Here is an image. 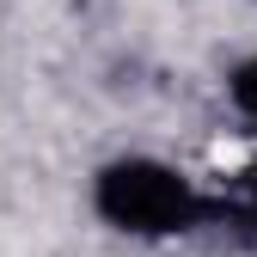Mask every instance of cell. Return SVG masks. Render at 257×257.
I'll list each match as a JSON object with an SVG mask.
<instances>
[{
	"label": "cell",
	"instance_id": "6da1fadb",
	"mask_svg": "<svg viewBox=\"0 0 257 257\" xmlns=\"http://www.w3.org/2000/svg\"><path fill=\"white\" fill-rule=\"evenodd\" d=\"M98 214L122 233H178L196 214L190 184L153 159H122L98 178Z\"/></svg>",
	"mask_w": 257,
	"mask_h": 257
},
{
	"label": "cell",
	"instance_id": "7a4b0ae2",
	"mask_svg": "<svg viewBox=\"0 0 257 257\" xmlns=\"http://www.w3.org/2000/svg\"><path fill=\"white\" fill-rule=\"evenodd\" d=\"M233 104H239V110L257 122V61H245V68L233 74Z\"/></svg>",
	"mask_w": 257,
	"mask_h": 257
},
{
	"label": "cell",
	"instance_id": "3957f363",
	"mask_svg": "<svg viewBox=\"0 0 257 257\" xmlns=\"http://www.w3.org/2000/svg\"><path fill=\"white\" fill-rule=\"evenodd\" d=\"M245 196H251V214H257V166L245 172Z\"/></svg>",
	"mask_w": 257,
	"mask_h": 257
}]
</instances>
